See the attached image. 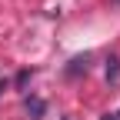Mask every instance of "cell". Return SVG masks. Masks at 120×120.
I'll list each match as a JSON object with an SVG mask.
<instances>
[{"label":"cell","instance_id":"6da1fadb","mask_svg":"<svg viewBox=\"0 0 120 120\" xmlns=\"http://www.w3.org/2000/svg\"><path fill=\"white\" fill-rule=\"evenodd\" d=\"M23 107H27L30 120H40V117H43V110H47V103H43L40 97H27V100H23Z\"/></svg>","mask_w":120,"mask_h":120},{"label":"cell","instance_id":"7a4b0ae2","mask_svg":"<svg viewBox=\"0 0 120 120\" xmlns=\"http://www.w3.org/2000/svg\"><path fill=\"white\" fill-rule=\"evenodd\" d=\"M87 67H90V53H83V57H73V60H70V67H67V77L87 73Z\"/></svg>","mask_w":120,"mask_h":120},{"label":"cell","instance_id":"3957f363","mask_svg":"<svg viewBox=\"0 0 120 120\" xmlns=\"http://www.w3.org/2000/svg\"><path fill=\"white\" fill-rule=\"evenodd\" d=\"M107 80H110V83H117V80H120V60H117V57H110V60H107Z\"/></svg>","mask_w":120,"mask_h":120},{"label":"cell","instance_id":"277c9868","mask_svg":"<svg viewBox=\"0 0 120 120\" xmlns=\"http://www.w3.org/2000/svg\"><path fill=\"white\" fill-rule=\"evenodd\" d=\"M30 73H34V70H23V73H20V77H17V87H23V83L30 80Z\"/></svg>","mask_w":120,"mask_h":120},{"label":"cell","instance_id":"5b68a950","mask_svg":"<svg viewBox=\"0 0 120 120\" xmlns=\"http://www.w3.org/2000/svg\"><path fill=\"white\" fill-rule=\"evenodd\" d=\"M103 120H120V117H117V113H107V117H103Z\"/></svg>","mask_w":120,"mask_h":120},{"label":"cell","instance_id":"8992f818","mask_svg":"<svg viewBox=\"0 0 120 120\" xmlns=\"http://www.w3.org/2000/svg\"><path fill=\"white\" fill-rule=\"evenodd\" d=\"M4 87H7V83H0V90H4Z\"/></svg>","mask_w":120,"mask_h":120},{"label":"cell","instance_id":"52a82bcc","mask_svg":"<svg viewBox=\"0 0 120 120\" xmlns=\"http://www.w3.org/2000/svg\"><path fill=\"white\" fill-rule=\"evenodd\" d=\"M113 4H120V0H113Z\"/></svg>","mask_w":120,"mask_h":120},{"label":"cell","instance_id":"ba28073f","mask_svg":"<svg viewBox=\"0 0 120 120\" xmlns=\"http://www.w3.org/2000/svg\"><path fill=\"white\" fill-rule=\"evenodd\" d=\"M117 117H120V113H117Z\"/></svg>","mask_w":120,"mask_h":120}]
</instances>
